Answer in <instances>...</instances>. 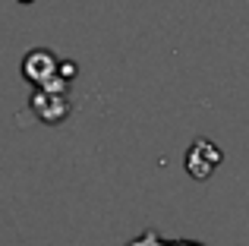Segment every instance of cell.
<instances>
[{
	"mask_svg": "<svg viewBox=\"0 0 249 246\" xmlns=\"http://www.w3.org/2000/svg\"><path fill=\"white\" fill-rule=\"evenodd\" d=\"M22 73L29 82H35L38 92H63L67 79L60 76V63L51 51H32L22 60Z\"/></svg>",
	"mask_w": 249,
	"mask_h": 246,
	"instance_id": "obj_1",
	"label": "cell"
},
{
	"mask_svg": "<svg viewBox=\"0 0 249 246\" xmlns=\"http://www.w3.org/2000/svg\"><path fill=\"white\" fill-rule=\"evenodd\" d=\"M221 161H224V155H221V148L214 145L212 139H196L186 152V171L193 174L196 180H208Z\"/></svg>",
	"mask_w": 249,
	"mask_h": 246,
	"instance_id": "obj_2",
	"label": "cell"
},
{
	"mask_svg": "<svg viewBox=\"0 0 249 246\" xmlns=\"http://www.w3.org/2000/svg\"><path fill=\"white\" fill-rule=\"evenodd\" d=\"M32 107L44 123H60L70 114V101L63 98V92H38L32 98Z\"/></svg>",
	"mask_w": 249,
	"mask_h": 246,
	"instance_id": "obj_3",
	"label": "cell"
},
{
	"mask_svg": "<svg viewBox=\"0 0 249 246\" xmlns=\"http://www.w3.org/2000/svg\"><path fill=\"white\" fill-rule=\"evenodd\" d=\"M126 246H205V243H199V240H164L155 228H145L139 237H133Z\"/></svg>",
	"mask_w": 249,
	"mask_h": 246,
	"instance_id": "obj_4",
	"label": "cell"
}]
</instances>
